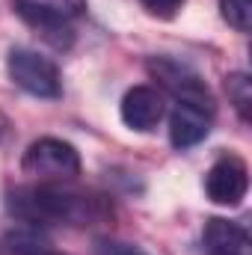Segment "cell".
<instances>
[{
    "label": "cell",
    "instance_id": "9a60e30c",
    "mask_svg": "<svg viewBox=\"0 0 252 255\" xmlns=\"http://www.w3.org/2000/svg\"><path fill=\"white\" fill-rule=\"evenodd\" d=\"M3 133H6V119L0 116V136H3Z\"/></svg>",
    "mask_w": 252,
    "mask_h": 255
},
{
    "label": "cell",
    "instance_id": "7c38bea8",
    "mask_svg": "<svg viewBox=\"0 0 252 255\" xmlns=\"http://www.w3.org/2000/svg\"><path fill=\"white\" fill-rule=\"evenodd\" d=\"M142 9L154 18H175L178 9L184 6V0H139Z\"/></svg>",
    "mask_w": 252,
    "mask_h": 255
},
{
    "label": "cell",
    "instance_id": "8fae6325",
    "mask_svg": "<svg viewBox=\"0 0 252 255\" xmlns=\"http://www.w3.org/2000/svg\"><path fill=\"white\" fill-rule=\"evenodd\" d=\"M220 12L238 33H250L252 27V0H220Z\"/></svg>",
    "mask_w": 252,
    "mask_h": 255
},
{
    "label": "cell",
    "instance_id": "ba28073f",
    "mask_svg": "<svg viewBox=\"0 0 252 255\" xmlns=\"http://www.w3.org/2000/svg\"><path fill=\"white\" fill-rule=\"evenodd\" d=\"M214 122V110L208 107H193V104H175L172 116H169V139L175 148H190L196 142H202L211 130Z\"/></svg>",
    "mask_w": 252,
    "mask_h": 255
},
{
    "label": "cell",
    "instance_id": "4fadbf2b",
    "mask_svg": "<svg viewBox=\"0 0 252 255\" xmlns=\"http://www.w3.org/2000/svg\"><path fill=\"white\" fill-rule=\"evenodd\" d=\"M36 3L57 9L60 15H65V18H74V15H80V12H83V6H86V0H36Z\"/></svg>",
    "mask_w": 252,
    "mask_h": 255
},
{
    "label": "cell",
    "instance_id": "6da1fadb",
    "mask_svg": "<svg viewBox=\"0 0 252 255\" xmlns=\"http://www.w3.org/2000/svg\"><path fill=\"white\" fill-rule=\"evenodd\" d=\"M6 208L27 226H95L110 214L104 199L63 187L60 181L15 187L6 196Z\"/></svg>",
    "mask_w": 252,
    "mask_h": 255
},
{
    "label": "cell",
    "instance_id": "2e32d148",
    "mask_svg": "<svg viewBox=\"0 0 252 255\" xmlns=\"http://www.w3.org/2000/svg\"><path fill=\"white\" fill-rule=\"evenodd\" d=\"M39 255H57V253H51V250H45V253H39Z\"/></svg>",
    "mask_w": 252,
    "mask_h": 255
},
{
    "label": "cell",
    "instance_id": "52a82bcc",
    "mask_svg": "<svg viewBox=\"0 0 252 255\" xmlns=\"http://www.w3.org/2000/svg\"><path fill=\"white\" fill-rule=\"evenodd\" d=\"M12 6H15L18 18H21L24 24H30L33 30H39L42 39L51 42L54 48H68V45H71L74 33H71V27H68V18L60 15L57 9L42 6V3H36V0H12Z\"/></svg>",
    "mask_w": 252,
    "mask_h": 255
},
{
    "label": "cell",
    "instance_id": "8992f818",
    "mask_svg": "<svg viewBox=\"0 0 252 255\" xmlns=\"http://www.w3.org/2000/svg\"><path fill=\"white\" fill-rule=\"evenodd\" d=\"M122 122L133 130H151L166 116V98L157 86H133L127 89L122 104H119Z\"/></svg>",
    "mask_w": 252,
    "mask_h": 255
},
{
    "label": "cell",
    "instance_id": "5b68a950",
    "mask_svg": "<svg viewBox=\"0 0 252 255\" xmlns=\"http://www.w3.org/2000/svg\"><path fill=\"white\" fill-rule=\"evenodd\" d=\"M250 190V166L238 154H223L205 175V193L214 205H241Z\"/></svg>",
    "mask_w": 252,
    "mask_h": 255
},
{
    "label": "cell",
    "instance_id": "5bb4252c",
    "mask_svg": "<svg viewBox=\"0 0 252 255\" xmlns=\"http://www.w3.org/2000/svg\"><path fill=\"white\" fill-rule=\"evenodd\" d=\"M101 253L104 255H139L136 250H130L125 244H101Z\"/></svg>",
    "mask_w": 252,
    "mask_h": 255
},
{
    "label": "cell",
    "instance_id": "30bf717a",
    "mask_svg": "<svg viewBox=\"0 0 252 255\" xmlns=\"http://www.w3.org/2000/svg\"><path fill=\"white\" fill-rule=\"evenodd\" d=\"M226 89H229V101L235 104V110L241 113L244 122H250V107H252V80L250 74L235 71L226 77Z\"/></svg>",
    "mask_w": 252,
    "mask_h": 255
},
{
    "label": "cell",
    "instance_id": "9c48e42d",
    "mask_svg": "<svg viewBox=\"0 0 252 255\" xmlns=\"http://www.w3.org/2000/svg\"><path fill=\"white\" fill-rule=\"evenodd\" d=\"M202 247H205V255H250V238L238 223L214 217L205 223Z\"/></svg>",
    "mask_w": 252,
    "mask_h": 255
},
{
    "label": "cell",
    "instance_id": "7a4b0ae2",
    "mask_svg": "<svg viewBox=\"0 0 252 255\" xmlns=\"http://www.w3.org/2000/svg\"><path fill=\"white\" fill-rule=\"evenodd\" d=\"M21 169L36 181H71L80 175V154L71 142L57 136H42L27 145L21 157Z\"/></svg>",
    "mask_w": 252,
    "mask_h": 255
},
{
    "label": "cell",
    "instance_id": "277c9868",
    "mask_svg": "<svg viewBox=\"0 0 252 255\" xmlns=\"http://www.w3.org/2000/svg\"><path fill=\"white\" fill-rule=\"evenodd\" d=\"M148 71L175 98V104H193V107L214 110V98H211L205 80L190 65L178 63V60H169V57H154V60H148Z\"/></svg>",
    "mask_w": 252,
    "mask_h": 255
},
{
    "label": "cell",
    "instance_id": "3957f363",
    "mask_svg": "<svg viewBox=\"0 0 252 255\" xmlns=\"http://www.w3.org/2000/svg\"><path fill=\"white\" fill-rule=\"evenodd\" d=\"M9 77L15 86H21L24 92L36 95V98H60L63 95V77L54 60L30 51V48H15L9 54Z\"/></svg>",
    "mask_w": 252,
    "mask_h": 255
}]
</instances>
